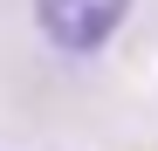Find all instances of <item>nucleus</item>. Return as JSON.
<instances>
[{
    "label": "nucleus",
    "instance_id": "f257e3e1",
    "mask_svg": "<svg viewBox=\"0 0 158 151\" xmlns=\"http://www.w3.org/2000/svg\"><path fill=\"white\" fill-rule=\"evenodd\" d=\"M131 0H35V28L62 48V55H96L124 28Z\"/></svg>",
    "mask_w": 158,
    "mask_h": 151
}]
</instances>
